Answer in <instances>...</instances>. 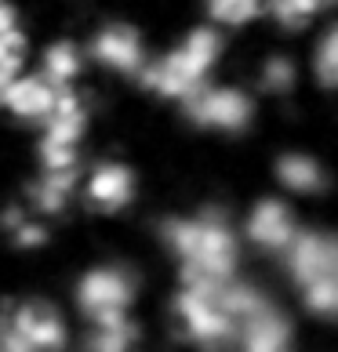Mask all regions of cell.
<instances>
[{"mask_svg":"<svg viewBox=\"0 0 338 352\" xmlns=\"http://www.w3.org/2000/svg\"><path fill=\"white\" fill-rule=\"evenodd\" d=\"M160 243L175 258L182 280H211L222 283L240 276L244 265V232L240 221H233L218 207H204L193 214H171L160 221Z\"/></svg>","mask_w":338,"mask_h":352,"instance_id":"obj_1","label":"cell"},{"mask_svg":"<svg viewBox=\"0 0 338 352\" xmlns=\"http://www.w3.org/2000/svg\"><path fill=\"white\" fill-rule=\"evenodd\" d=\"M222 55H226V30L215 22H200L182 33L167 51L149 55L146 69L138 73V84L164 102H186L193 91L215 80Z\"/></svg>","mask_w":338,"mask_h":352,"instance_id":"obj_2","label":"cell"},{"mask_svg":"<svg viewBox=\"0 0 338 352\" xmlns=\"http://www.w3.org/2000/svg\"><path fill=\"white\" fill-rule=\"evenodd\" d=\"M280 265L306 316L338 327V232L302 226Z\"/></svg>","mask_w":338,"mask_h":352,"instance_id":"obj_3","label":"cell"},{"mask_svg":"<svg viewBox=\"0 0 338 352\" xmlns=\"http://www.w3.org/2000/svg\"><path fill=\"white\" fill-rule=\"evenodd\" d=\"M226 283H211V280H182L178 291L171 298V316H175V331L186 338L189 345L200 349H229L237 345V309L229 302Z\"/></svg>","mask_w":338,"mask_h":352,"instance_id":"obj_4","label":"cell"},{"mask_svg":"<svg viewBox=\"0 0 338 352\" xmlns=\"http://www.w3.org/2000/svg\"><path fill=\"white\" fill-rule=\"evenodd\" d=\"M229 302L237 309V349L251 352H288L298 345V327L291 312L273 298L262 283L248 276H233L226 283Z\"/></svg>","mask_w":338,"mask_h":352,"instance_id":"obj_5","label":"cell"},{"mask_svg":"<svg viewBox=\"0 0 338 352\" xmlns=\"http://www.w3.org/2000/svg\"><path fill=\"white\" fill-rule=\"evenodd\" d=\"M138 302V272L124 262H102L81 272L73 287V305L87 320V327L131 320Z\"/></svg>","mask_w":338,"mask_h":352,"instance_id":"obj_6","label":"cell"},{"mask_svg":"<svg viewBox=\"0 0 338 352\" xmlns=\"http://www.w3.org/2000/svg\"><path fill=\"white\" fill-rule=\"evenodd\" d=\"M182 106V116L197 127V131H211V135H248L255 120H258V95L240 84H222L211 80L200 91H193Z\"/></svg>","mask_w":338,"mask_h":352,"instance_id":"obj_7","label":"cell"},{"mask_svg":"<svg viewBox=\"0 0 338 352\" xmlns=\"http://www.w3.org/2000/svg\"><path fill=\"white\" fill-rule=\"evenodd\" d=\"M70 342V323L62 309L47 298H25L19 305L0 309V349L47 352Z\"/></svg>","mask_w":338,"mask_h":352,"instance_id":"obj_8","label":"cell"},{"mask_svg":"<svg viewBox=\"0 0 338 352\" xmlns=\"http://www.w3.org/2000/svg\"><path fill=\"white\" fill-rule=\"evenodd\" d=\"M302 226L306 221H302V214H298V207L291 204L288 192H266V197H258L240 218L244 243H248L251 251L266 254V258H277V262L295 243Z\"/></svg>","mask_w":338,"mask_h":352,"instance_id":"obj_9","label":"cell"},{"mask_svg":"<svg viewBox=\"0 0 338 352\" xmlns=\"http://www.w3.org/2000/svg\"><path fill=\"white\" fill-rule=\"evenodd\" d=\"M87 135V109L81 95L66 87L59 106L41 124V167H81V146Z\"/></svg>","mask_w":338,"mask_h":352,"instance_id":"obj_10","label":"cell"},{"mask_svg":"<svg viewBox=\"0 0 338 352\" xmlns=\"http://www.w3.org/2000/svg\"><path fill=\"white\" fill-rule=\"evenodd\" d=\"M87 62H95L98 69H106L113 76H135L146 69L149 62V47L131 22H106L91 33L87 41Z\"/></svg>","mask_w":338,"mask_h":352,"instance_id":"obj_11","label":"cell"},{"mask_svg":"<svg viewBox=\"0 0 338 352\" xmlns=\"http://www.w3.org/2000/svg\"><path fill=\"white\" fill-rule=\"evenodd\" d=\"M138 197V178L124 160H98L81 175V200L95 214H120Z\"/></svg>","mask_w":338,"mask_h":352,"instance_id":"obj_12","label":"cell"},{"mask_svg":"<svg viewBox=\"0 0 338 352\" xmlns=\"http://www.w3.org/2000/svg\"><path fill=\"white\" fill-rule=\"evenodd\" d=\"M59 95L62 87L51 84L47 76L36 69V73H19L15 80H8L4 87H0V109H4L8 116H15L19 124H36L41 127L51 109L59 106Z\"/></svg>","mask_w":338,"mask_h":352,"instance_id":"obj_13","label":"cell"},{"mask_svg":"<svg viewBox=\"0 0 338 352\" xmlns=\"http://www.w3.org/2000/svg\"><path fill=\"white\" fill-rule=\"evenodd\" d=\"M273 178H277L280 192H288L291 200H317L331 189L328 164L306 149H284L273 160Z\"/></svg>","mask_w":338,"mask_h":352,"instance_id":"obj_14","label":"cell"},{"mask_svg":"<svg viewBox=\"0 0 338 352\" xmlns=\"http://www.w3.org/2000/svg\"><path fill=\"white\" fill-rule=\"evenodd\" d=\"M81 167H41V175L25 192L30 211L41 218H55L81 197Z\"/></svg>","mask_w":338,"mask_h":352,"instance_id":"obj_15","label":"cell"},{"mask_svg":"<svg viewBox=\"0 0 338 352\" xmlns=\"http://www.w3.org/2000/svg\"><path fill=\"white\" fill-rule=\"evenodd\" d=\"M309 80L328 95H338V19L320 25L309 47Z\"/></svg>","mask_w":338,"mask_h":352,"instance_id":"obj_16","label":"cell"},{"mask_svg":"<svg viewBox=\"0 0 338 352\" xmlns=\"http://www.w3.org/2000/svg\"><path fill=\"white\" fill-rule=\"evenodd\" d=\"M84 62H87V51L81 44L55 41V44H47L44 55H41V73L47 76L51 84H59L62 91H66V87H73L76 80H81Z\"/></svg>","mask_w":338,"mask_h":352,"instance_id":"obj_17","label":"cell"},{"mask_svg":"<svg viewBox=\"0 0 338 352\" xmlns=\"http://www.w3.org/2000/svg\"><path fill=\"white\" fill-rule=\"evenodd\" d=\"M298 84H302V66L288 55V51H273L258 66V91L266 98H291Z\"/></svg>","mask_w":338,"mask_h":352,"instance_id":"obj_18","label":"cell"},{"mask_svg":"<svg viewBox=\"0 0 338 352\" xmlns=\"http://www.w3.org/2000/svg\"><path fill=\"white\" fill-rule=\"evenodd\" d=\"M207 22L222 25V30H240L251 25L262 15H269V0H204Z\"/></svg>","mask_w":338,"mask_h":352,"instance_id":"obj_19","label":"cell"},{"mask_svg":"<svg viewBox=\"0 0 338 352\" xmlns=\"http://www.w3.org/2000/svg\"><path fill=\"white\" fill-rule=\"evenodd\" d=\"M335 0H269V19L288 33H302L313 25Z\"/></svg>","mask_w":338,"mask_h":352,"instance_id":"obj_20","label":"cell"},{"mask_svg":"<svg viewBox=\"0 0 338 352\" xmlns=\"http://www.w3.org/2000/svg\"><path fill=\"white\" fill-rule=\"evenodd\" d=\"M47 218H41L36 211H30V204L22 207H11V211H4V218H0V226L8 229V236L15 247H41L47 243Z\"/></svg>","mask_w":338,"mask_h":352,"instance_id":"obj_21","label":"cell"},{"mask_svg":"<svg viewBox=\"0 0 338 352\" xmlns=\"http://www.w3.org/2000/svg\"><path fill=\"white\" fill-rule=\"evenodd\" d=\"M25 58H30V44H25L22 25L19 30L0 33V87H4L8 80H15V76L25 69Z\"/></svg>","mask_w":338,"mask_h":352,"instance_id":"obj_22","label":"cell"},{"mask_svg":"<svg viewBox=\"0 0 338 352\" xmlns=\"http://www.w3.org/2000/svg\"><path fill=\"white\" fill-rule=\"evenodd\" d=\"M138 342V327L131 320H120V323H102V327H87L84 345L87 349H131Z\"/></svg>","mask_w":338,"mask_h":352,"instance_id":"obj_23","label":"cell"}]
</instances>
